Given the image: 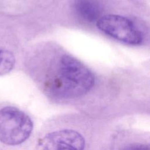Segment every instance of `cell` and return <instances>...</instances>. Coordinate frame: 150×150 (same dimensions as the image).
Wrapping results in <instances>:
<instances>
[{
  "mask_svg": "<svg viewBox=\"0 0 150 150\" xmlns=\"http://www.w3.org/2000/svg\"><path fill=\"white\" fill-rule=\"evenodd\" d=\"M35 122L26 112L6 106L0 109V141L9 146L21 145L35 137Z\"/></svg>",
  "mask_w": 150,
  "mask_h": 150,
  "instance_id": "cell-3",
  "label": "cell"
},
{
  "mask_svg": "<svg viewBox=\"0 0 150 150\" xmlns=\"http://www.w3.org/2000/svg\"><path fill=\"white\" fill-rule=\"evenodd\" d=\"M74 9L77 13L88 22L97 21L100 15L98 5L91 0H76Z\"/></svg>",
  "mask_w": 150,
  "mask_h": 150,
  "instance_id": "cell-6",
  "label": "cell"
},
{
  "mask_svg": "<svg viewBox=\"0 0 150 150\" xmlns=\"http://www.w3.org/2000/svg\"><path fill=\"white\" fill-rule=\"evenodd\" d=\"M97 28L114 39L132 45L142 43L143 35L128 18L118 15L109 14L101 16L96 22Z\"/></svg>",
  "mask_w": 150,
  "mask_h": 150,
  "instance_id": "cell-5",
  "label": "cell"
},
{
  "mask_svg": "<svg viewBox=\"0 0 150 150\" xmlns=\"http://www.w3.org/2000/svg\"><path fill=\"white\" fill-rule=\"evenodd\" d=\"M15 57L11 52L0 48V76L10 72L15 65Z\"/></svg>",
  "mask_w": 150,
  "mask_h": 150,
  "instance_id": "cell-7",
  "label": "cell"
},
{
  "mask_svg": "<svg viewBox=\"0 0 150 150\" xmlns=\"http://www.w3.org/2000/svg\"><path fill=\"white\" fill-rule=\"evenodd\" d=\"M114 122L77 111L53 115L37 131L33 150H99Z\"/></svg>",
  "mask_w": 150,
  "mask_h": 150,
  "instance_id": "cell-1",
  "label": "cell"
},
{
  "mask_svg": "<svg viewBox=\"0 0 150 150\" xmlns=\"http://www.w3.org/2000/svg\"><path fill=\"white\" fill-rule=\"evenodd\" d=\"M99 150H150L149 132L114 123Z\"/></svg>",
  "mask_w": 150,
  "mask_h": 150,
  "instance_id": "cell-4",
  "label": "cell"
},
{
  "mask_svg": "<svg viewBox=\"0 0 150 150\" xmlns=\"http://www.w3.org/2000/svg\"><path fill=\"white\" fill-rule=\"evenodd\" d=\"M94 85L93 73L77 59L64 54L59 61L57 75L46 82L43 90L54 103L76 107L79 100L88 94Z\"/></svg>",
  "mask_w": 150,
  "mask_h": 150,
  "instance_id": "cell-2",
  "label": "cell"
}]
</instances>
